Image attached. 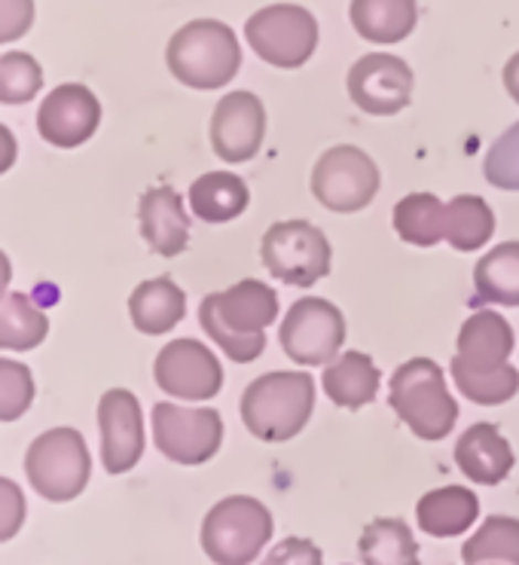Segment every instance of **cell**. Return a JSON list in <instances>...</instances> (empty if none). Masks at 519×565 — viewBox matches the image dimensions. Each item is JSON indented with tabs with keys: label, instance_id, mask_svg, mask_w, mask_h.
I'll return each instance as SVG.
<instances>
[{
	"label": "cell",
	"instance_id": "cell-20",
	"mask_svg": "<svg viewBox=\"0 0 519 565\" xmlns=\"http://www.w3.org/2000/svg\"><path fill=\"white\" fill-rule=\"evenodd\" d=\"M419 529L434 539H455L480 516V499L465 487H443L425 492L415 504Z\"/></svg>",
	"mask_w": 519,
	"mask_h": 565
},
{
	"label": "cell",
	"instance_id": "cell-32",
	"mask_svg": "<svg viewBox=\"0 0 519 565\" xmlns=\"http://www.w3.org/2000/svg\"><path fill=\"white\" fill-rule=\"evenodd\" d=\"M43 86V67L28 53L0 55V105H28Z\"/></svg>",
	"mask_w": 519,
	"mask_h": 565
},
{
	"label": "cell",
	"instance_id": "cell-2",
	"mask_svg": "<svg viewBox=\"0 0 519 565\" xmlns=\"http://www.w3.org/2000/svg\"><path fill=\"white\" fill-rule=\"evenodd\" d=\"M315 407V380L297 370H273L251 382L242 395V422L257 440L285 444L297 437Z\"/></svg>",
	"mask_w": 519,
	"mask_h": 565
},
{
	"label": "cell",
	"instance_id": "cell-17",
	"mask_svg": "<svg viewBox=\"0 0 519 565\" xmlns=\"http://www.w3.org/2000/svg\"><path fill=\"white\" fill-rule=\"evenodd\" d=\"M513 355V330L505 318L483 309L467 318L458 330V355L453 364L470 370V373H492V370L510 364Z\"/></svg>",
	"mask_w": 519,
	"mask_h": 565
},
{
	"label": "cell",
	"instance_id": "cell-18",
	"mask_svg": "<svg viewBox=\"0 0 519 565\" xmlns=\"http://www.w3.org/2000/svg\"><path fill=\"white\" fill-rule=\"evenodd\" d=\"M141 236L159 257H178L190 245V217L183 211V199L171 186H153L138 205Z\"/></svg>",
	"mask_w": 519,
	"mask_h": 565
},
{
	"label": "cell",
	"instance_id": "cell-3",
	"mask_svg": "<svg viewBox=\"0 0 519 565\" xmlns=\"http://www.w3.org/2000/svg\"><path fill=\"white\" fill-rule=\"evenodd\" d=\"M174 79L190 89H223L242 67V46L235 31L218 19H195L174 31L166 50Z\"/></svg>",
	"mask_w": 519,
	"mask_h": 565
},
{
	"label": "cell",
	"instance_id": "cell-5",
	"mask_svg": "<svg viewBox=\"0 0 519 565\" xmlns=\"http://www.w3.org/2000/svg\"><path fill=\"white\" fill-rule=\"evenodd\" d=\"M273 529V513L263 501L230 495L208 511L202 523V551L218 565H247L269 544Z\"/></svg>",
	"mask_w": 519,
	"mask_h": 565
},
{
	"label": "cell",
	"instance_id": "cell-19",
	"mask_svg": "<svg viewBox=\"0 0 519 565\" xmlns=\"http://www.w3.org/2000/svg\"><path fill=\"white\" fill-rule=\"evenodd\" d=\"M513 449L489 422L470 425L455 444V465L467 480L480 487H498L513 471Z\"/></svg>",
	"mask_w": 519,
	"mask_h": 565
},
{
	"label": "cell",
	"instance_id": "cell-35",
	"mask_svg": "<svg viewBox=\"0 0 519 565\" xmlns=\"http://www.w3.org/2000/svg\"><path fill=\"white\" fill-rule=\"evenodd\" d=\"M25 495L15 487L13 480L0 477V544L19 535V529L25 523Z\"/></svg>",
	"mask_w": 519,
	"mask_h": 565
},
{
	"label": "cell",
	"instance_id": "cell-34",
	"mask_svg": "<svg viewBox=\"0 0 519 565\" xmlns=\"http://www.w3.org/2000/svg\"><path fill=\"white\" fill-rule=\"evenodd\" d=\"M483 174L498 190H519V122L489 147Z\"/></svg>",
	"mask_w": 519,
	"mask_h": 565
},
{
	"label": "cell",
	"instance_id": "cell-24",
	"mask_svg": "<svg viewBox=\"0 0 519 565\" xmlns=\"http://www.w3.org/2000/svg\"><path fill=\"white\" fill-rule=\"evenodd\" d=\"M247 184L233 171H208L190 186V209L205 224H226L247 209Z\"/></svg>",
	"mask_w": 519,
	"mask_h": 565
},
{
	"label": "cell",
	"instance_id": "cell-12",
	"mask_svg": "<svg viewBox=\"0 0 519 565\" xmlns=\"http://www.w3.org/2000/svg\"><path fill=\"white\" fill-rule=\"evenodd\" d=\"M413 71L389 53H370L349 71V95L370 117H394L413 98Z\"/></svg>",
	"mask_w": 519,
	"mask_h": 565
},
{
	"label": "cell",
	"instance_id": "cell-22",
	"mask_svg": "<svg viewBox=\"0 0 519 565\" xmlns=\"http://www.w3.org/2000/svg\"><path fill=\"white\" fill-rule=\"evenodd\" d=\"M379 382H382V373L373 364V358L363 355V352H346V355L333 358L327 364L325 376H321L325 395L337 407L346 409H361L373 404Z\"/></svg>",
	"mask_w": 519,
	"mask_h": 565
},
{
	"label": "cell",
	"instance_id": "cell-30",
	"mask_svg": "<svg viewBox=\"0 0 519 565\" xmlns=\"http://www.w3.org/2000/svg\"><path fill=\"white\" fill-rule=\"evenodd\" d=\"M467 565L510 563L519 565V520L513 516H489L474 539L462 547Z\"/></svg>",
	"mask_w": 519,
	"mask_h": 565
},
{
	"label": "cell",
	"instance_id": "cell-1",
	"mask_svg": "<svg viewBox=\"0 0 519 565\" xmlns=\"http://www.w3.org/2000/svg\"><path fill=\"white\" fill-rule=\"evenodd\" d=\"M278 318V297L269 285L245 278L230 290L208 294L199 306V324L235 364H251L266 349L263 330Z\"/></svg>",
	"mask_w": 519,
	"mask_h": 565
},
{
	"label": "cell",
	"instance_id": "cell-23",
	"mask_svg": "<svg viewBox=\"0 0 519 565\" xmlns=\"http://www.w3.org/2000/svg\"><path fill=\"white\" fill-rule=\"evenodd\" d=\"M351 25L370 43H401L415 31V0H351Z\"/></svg>",
	"mask_w": 519,
	"mask_h": 565
},
{
	"label": "cell",
	"instance_id": "cell-27",
	"mask_svg": "<svg viewBox=\"0 0 519 565\" xmlns=\"http://www.w3.org/2000/svg\"><path fill=\"white\" fill-rule=\"evenodd\" d=\"M363 565H419V544L403 520L379 516L358 541Z\"/></svg>",
	"mask_w": 519,
	"mask_h": 565
},
{
	"label": "cell",
	"instance_id": "cell-33",
	"mask_svg": "<svg viewBox=\"0 0 519 565\" xmlns=\"http://www.w3.org/2000/svg\"><path fill=\"white\" fill-rule=\"evenodd\" d=\"M34 404V376L22 361L0 358V422L22 419Z\"/></svg>",
	"mask_w": 519,
	"mask_h": 565
},
{
	"label": "cell",
	"instance_id": "cell-6",
	"mask_svg": "<svg viewBox=\"0 0 519 565\" xmlns=\"http://www.w3.org/2000/svg\"><path fill=\"white\" fill-rule=\"evenodd\" d=\"M25 473L38 495L46 501H74L86 489L92 473L89 449L74 428L43 431L28 447Z\"/></svg>",
	"mask_w": 519,
	"mask_h": 565
},
{
	"label": "cell",
	"instance_id": "cell-29",
	"mask_svg": "<svg viewBox=\"0 0 519 565\" xmlns=\"http://www.w3.org/2000/svg\"><path fill=\"white\" fill-rule=\"evenodd\" d=\"M495 233V211L480 196H455L446 205V242L455 250L483 248Z\"/></svg>",
	"mask_w": 519,
	"mask_h": 565
},
{
	"label": "cell",
	"instance_id": "cell-37",
	"mask_svg": "<svg viewBox=\"0 0 519 565\" xmlns=\"http://www.w3.org/2000/svg\"><path fill=\"white\" fill-rule=\"evenodd\" d=\"M34 25V0H0V43L25 38Z\"/></svg>",
	"mask_w": 519,
	"mask_h": 565
},
{
	"label": "cell",
	"instance_id": "cell-26",
	"mask_svg": "<svg viewBox=\"0 0 519 565\" xmlns=\"http://www.w3.org/2000/svg\"><path fill=\"white\" fill-rule=\"evenodd\" d=\"M474 288L483 302L519 306V242H501L474 269Z\"/></svg>",
	"mask_w": 519,
	"mask_h": 565
},
{
	"label": "cell",
	"instance_id": "cell-7",
	"mask_svg": "<svg viewBox=\"0 0 519 565\" xmlns=\"http://www.w3.org/2000/svg\"><path fill=\"white\" fill-rule=\"evenodd\" d=\"M330 242L309 221L273 224L260 245V260L266 273L294 288H311L330 273Z\"/></svg>",
	"mask_w": 519,
	"mask_h": 565
},
{
	"label": "cell",
	"instance_id": "cell-31",
	"mask_svg": "<svg viewBox=\"0 0 519 565\" xmlns=\"http://www.w3.org/2000/svg\"><path fill=\"white\" fill-rule=\"evenodd\" d=\"M453 380L458 385V392L480 404V407H498V404H507L510 397H517L519 392V373L513 364H505V367L492 370V373H470V370L453 364Z\"/></svg>",
	"mask_w": 519,
	"mask_h": 565
},
{
	"label": "cell",
	"instance_id": "cell-14",
	"mask_svg": "<svg viewBox=\"0 0 519 565\" xmlns=\"http://www.w3.org/2000/svg\"><path fill=\"white\" fill-rule=\"evenodd\" d=\"M102 122V105L83 83H62L38 110V132L52 147H80L89 141Z\"/></svg>",
	"mask_w": 519,
	"mask_h": 565
},
{
	"label": "cell",
	"instance_id": "cell-36",
	"mask_svg": "<svg viewBox=\"0 0 519 565\" xmlns=\"http://www.w3.org/2000/svg\"><path fill=\"white\" fill-rule=\"evenodd\" d=\"M325 553L309 539H285L278 541L273 553L263 559V565H321Z\"/></svg>",
	"mask_w": 519,
	"mask_h": 565
},
{
	"label": "cell",
	"instance_id": "cell-28",
	"mask_svg": "<svg viewBox=\"0 0 519 565\" xmlns=\"http://www.w3.org/2000/svg\"><path fill=\"white\" fill-rule=\"evenodd\" d=\"M50 333V318L28 294H7L0 300V349L31 352Z\"/></svg>",
	"mask_w": 519,
	"mask_h": 565
},
{
	"label": "cell",
	"instance_id": "cell-15",
	"mask_svg": "<svg viewBox=\"0 0 519 565\" xmlns=\"http://www.w3.org/2000/svg\"><path fill=\"white\" fill-rule=\"evenodd\" d=\"M266 138V107L254 93L223 95L211 117V147L223 162H247Z\"/></svg>",
	"mask_w": 519,
	"mask_h": 565
},
{
	"label": "cell",
	"instance_id": "cell-16",
	"mask_svg": "<svg viewBox=\"0 0 519 565\" xmlns=\"http://www.w3.org/2000/svg\"><path fill=\"white\" fill-rule=\"evenodd\" d=\"M98 428H102L104 471H131L144 456V416L138 397L126 388L104 392L98 404Z\"/></svg>",
	"mask_w": 519,
	"mask_h": 565
},
{
	"label": "cell",
	"instance_id": "cell-8",
	"mask_svg": "<svg viewBox=\"0 0 519 565\" xmlns=\"http://www.w3.org/2000/svg\"><path fill=\"white\" fill-rule=\"evenodd\" d=\"M247 46L273 67H303L318 46V22L306 7L273 3L245 22Z\"/></svg>",
	"mask_w": 519,
	"mask_h": 565
},
{
	"label": "cell",
	"instance_id": "cell-4",
	"mask_svg": "<svg viewBox=\"0 0 519 565\" xmlns=\"http://www.w3.org/2000/svg\"><path fill=\"white\" fill-rule=\"evenodd\" d=\"M389 404L422 440H443L458 422V404L449 395L443 370L431 358H413L391 376Z\"/></svg>",
	"mask_w": 519,
	"mask_h": 565
},
{
	"label": "cell",
	"instance_id": "cell-21",
	"mask_svg": "<svg viewBox=\"0 0 519 565\" xmlns=\"http://www.w3.org/2000/svg\"><path fill=\"white\" fill-rule=\"evenodd\" d=\"M129 316L131 324L147 337L169 333L187 316V294L169 276L150 278V281H144L131 290Z\"/></svg>",
	"mask_w": 519,
	"mask_h": 565
},
{
	"label": "cell",
	"instance_id": "cell-40",
	"mask_svg": "<svg viewBox=\"0 0 519 565\" xmlns=\"http://www.w3.org/2000/svg\"><path fill=\"white\" fill-rule=\"evenodd\" d=\"M10 278H13V264H10V257L0 250V300L7 297V285H10Z\"/></svg>",
	"mask_w": 519,
	"mask_h": 565
},
{
	"label": "cell",
	"instance_id": "cell-13",
	"mask_svg": "<svg viewBox=\"0 0 519 565\" xmlns=\"http://www.w3.org/2000/svg\"><path fill=\"white\" fill-rule=\"evenodd\" d=\"M156 385L181 401H211L223 388V367L199 340L169 342L153 364Z\"/></svg>",
	"mask_w": 519,
	"mask_h": 565
},
{
	"label": "cell",
	"instance_id": "cell-9",
	"mask_svg": "<svg viewBox=\"0 0 519 565\" xmlns=\"http://www.w3.org/2000/svg\"><path fill=\"white\" fill-rule=\"evenodd\" d=\"M379 193V169L361 147H330L311 169V196L327 211L354 214Z\"/></svg>",
	"mask_w": 519,
	"mask_h": 565
},
{
	"label": "cell",
	"instance_id": "cell-39",
	"mask_svg": "<svg viewBox=\"0 0 519 565\" xmlns=\"http://www.w3.org/2000/svg\"><path fill=\"white\" fill-rule=\"evenodd\" d=\"M505 89L519 105V53L510 55V62L505 65Z\"/></svg>",
	"mask_w": 519,
	"mask_h": 565
},
{
	"label": "cell",
	"instance_id": "cell-38",
	"mask_svg": "<svg viewBox=\"0 0 519 565\" xmlns=\"http://www.w3.org/2000/svg\"><path fill=\"white\" fill-rule=\"evenodd\" d=\"M15 157H19V145H15V135L0 122V174L15 166Z\"/></svg>",
	"mask_w": 519,
	"mask_h": 565
},
{
	"label": "cell",
	"instance_id": "cell-11",
	"mask_svg": "<svg viewBox=\"0 0 519 565\" xmlns=\"http://www.w3.org/2000/svg\"><path fill=\"white\" fill-rule=\"evenodd\" d=\"M153 440L166 459L178 465H205L218 456L223 444L221 413L211 407L187 409L174 404H156Z\"/></svg>",
	"mask_w": 519,
	"mask_h": 565
},
{
	"label": "cell",
	"instance_id": "cell-25",
	"mask_svg": "<svg viewBox=\"0 0 519 565\" xmlns=\"http://www.w3.org/2000/svg\"><path fill=\"white\" fill-rule=\"evenodd\" d=\"M394 230L406 245L431 248L446 238V205L434 193H410L394 205Z\"/></svg>",
	"mask_w": 519,
	"mask_h": 565
},
{
	"label": "cell",
	"instance_id": "cell-10",
	"mask_svg": "<svg viewBox=\"0 0 519 565\" xmlns=\"http://www.w3.org/2000/svg\"><path fill=\"white\" fill-rule=\"evenodd\" d=\"M278 340L290 361L303 367H321L339 358L346 342V318L330 300L303 297L290 306Z\"/></svg>",
	"mask_w": 519,
	"mask_h": 565
}]
</instances>
